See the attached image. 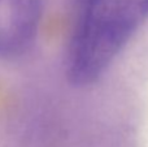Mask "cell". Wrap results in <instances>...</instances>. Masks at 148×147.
I'll return each mask as SVG.
<instances>
[{
	"label": "cell",
	"instance_id": "2",
	"mask_svg": "<svg viewBox=\"0 0 148 147\" xmlns=\"http://www.w3.org/2000/svg\"><path fill=\"white\" fill-rule=\"evenodd\" d=\"M42 14V0H0V57H18L31 48Z\"/></svg>",
	"mask_w": 148,
	"mask_h": 147
},
{
	"label": "cell",
	"instance_id": "1",
	"mask_svg": "<svg viewBox=\"0 0 148 147\" xmlns=\"http://www.w3.org/2000/svg\"><path fill=\"white\" fill-rule=\"evenodd\" d=\"M147 14L148 0H86L69 51L70 82H96Z\"/></svg>",
	"mask_w": 148,
	"mask_h": 147
}]
</instances>
